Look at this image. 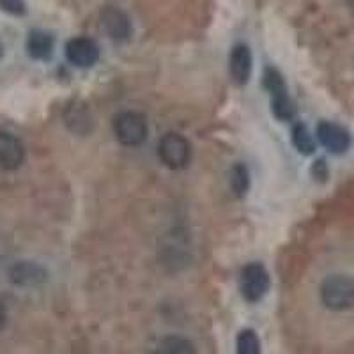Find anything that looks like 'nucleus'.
<instances>
[{
    "mask_svg": "<svg viewBox=\"0 0 354 354\" xmlns=\"http://www.w3.org/2000/svg\"><path fill=\"white\" fill-rule=\"evenodd\" d=\"M25 160V147L12 133L0 131V167L4 170L20 169Z\"/></svg>",
    "mask_w": 354,
    "mask_h": 354,
    "instance_id": "nucleus-9",
    "label": "nucleus"
},
{
    "mask_svg": "<svg viewBox=\"0 0 354 354\" xmlns=\"http://www.w3.org/2000/svg\"><path fill=\"white\" fill-rule=\"evenodd\" d=\"M161 353H194V346L188 340H183L179 337L163 338L160 342Z\"/></svg>",
    "mask_w": 354,
    "mask_h": 354,
    "instance_id": "nucleus-16",
    "label": "nucleus"
},
{
    "mask_svg": "<svg viewBox=\"0 0 354 354\" xmlns=\"http://www.w3.org/2000/svg\"><path fill=\"white\" fill-rule=\"evenodd\" d=\"M27 52L32 59L46 61L53 53V37L43 30H32L27 39Z\"/></svg>",
    "mask_w": 354,
    "mask_h": 354,
    "instance_id": "nucleus-11",
    "label": "nucleus"
},
{
    "mask_svg": "<svg viewBox=\"0 0 354 354\" xmlns=\"http://www.w3.org/2000/svg\"><path fill=\"white\" fill-rule=\"evenodd\" d=\"M0 8L9 15H15V17H21L27 9L24 0H0Z\"/></svg>",
    "mask_w": 354,
    "mask_h": 354,
    "instance_id": "nucleus-17",
    "label": "nucleus"
},
{
    "mask_svg": "<svg viewBox=\"0 0 354 354\" xmlns=\"http://www.w3.org/2000/svg\"><path fill=\"white\" fill-rule=\"evenodd\" d=\"M264 84L268 87V91L271 93V106H273V113L280 119V121H290L296 113L292 101L289 100L286 91V85H283L282 77L278 75V71L268 68L264 75Z\"/></svg>",
    "mask_w": 354,
    "mask_h": 354,
    "instance_id": "nucleus-5",
    "label": "nucleus"
},
{
    "mask_svg": "<svg viewBox=\"0 0 354 354\" xmlns=\"http://www.w3.org/2000/svg\"><path fill=\"white\" fill-rule=\"evenodd\" d=\"M317 138L330 153L342 154L349 149L351 135L342 126L335 124L330 121H322L317 126Z\"/></svg>",
    "mask_w": 354,
    "mask_h": 354,
    "instance_id": "nucleus-8",
    "label": "nucleus"
},
{
    "mask_svg": "<svg viewBox=\"0 0 354 354\" xmlns=\"http://www.w3.org/2000/svg\"><path fill=\"white\" fill-rule=\"evenodd\" d=\"M349 2H351V6H353V8H354V0H349Z\"/></svg>",
    "mask_w": 354,
    "mask_h": 354,
    "instance_id": "nucleus-20",
    "label": "nucleus"
},
{
    "mask_svg": "<svg viewBox=\"0 0 354 354\" xmlns=\"http://www.w3.org/2000/svg\"><path fill=\"white\" fill-rule=\"evenodd\" d=\"M230 188L236 194V197H243L248 189V170L241 163L234 165L230 170Z\"/></svg>",
    "mask_w": 354,
    "mask_h": 354,
    "instance_id": "nucleus-14",
    "label": "nucleus"
},
{
    "mask_svg": "<svg viewBox=\"0 0 354 354\" xmlns=\"http://www.w3.org/2000/svg\"><path fill=\"white\" fill-rule=\"evenodd\" d=\"M158 156L169 169L181 170L189 163L192 149L189 144L179 133H167L158 144Z\"/></svg>",
    "mask_w": 354,
    "mask_h": 354,
    "instance_id": "nucleus-3",
    "label": "nucleus"
},
{
    "mask_svg": "<svg viewBox=\"0 0 354 354\" xmlns=\"http://www.w3.org/2000/svg\"><path fill=\"white\" fill-rule=\"evenodd\" d=\"M6 308H4V305H2V301H0V330H2V328H4V324H6Z\"/></svg>",
    "mask_w": 354,
    "mask_h": 354,
    "instance_id": "nucleus-18",
    "label": "nucleus"
},
{
    "mask_svg": "<svg viewBox=\"0 0 354 354\" xmlns=\"http://www.w3.org/2000/svg\"><path fill=\"white\" fill-rule=\"evenodd\" d=\"M66 57L77 68H91L100 61V46L88 37H75L66 44Z\"/></svg>",
    "mask_w": 354,
    "mask_h": 354,
    "instance_id": "nucleus-6",
    "label": "nucleus"
},
{
    "mask_svg": "<svg viewBox=\"0 0 354 354\" xmlns=\"http://www.w3.org/2000/svg\"><path fill=\"white\" fill-rule=\"evenodd\" d=\"M238 353L239 354H259L261 353V342L254 330H243L238 337Z\"/></svg>",
    "mask_w": 354,
    "mask_h": 354,
    "instance_id": "nucleus-15",
    "label": "nucleus"
},
{
    "mask_svg": "<svg viewBox=\"0 0 354 354\" xmlns=\"http://www.w3.org/2000/svg\"><path fill=\"white\" fill-rule=\"evenodd\" d=\"M2 53H4V48H2V43H0V57H2Z\"/></svg>",
    "mask_w": 354,
    "mask_h": 354,
    "instance_id": "nucleus-19",
    "label": "nucleus"
},
{
    "mask_svg": "<svg viewBox=\"0 0 354 354\" xmlns=\"http://www.w3.org/2000/svg\"><path fill=\"white\" fill-rule=\"evenodd\" d=\"M292 142L296 145V149L301 154H312L315 151L314 137L310 135L305 124H296L292 128Z\"/></svg>",
    "mask_w": 354,
    "mask_h": 354,
    "instance_id": "nucleus-12",
    "label": "nucleus"
},
{
    "mask_svg": "<svg viewBox=\"0 0 354 354\" xmlns=\"http://www.w3.org/2000/svg\"><path fill=\"white\" fill-rule=\"evenodd\" d=\"M34 280H44V273L32 264H20L12 270V282L32 283Z\"/></svg>",
    "mask_w": 354,
    "mask_h": 354,
    "instance_id": "nucleus-13",
    "label": "nucleus"
},
{
    "mask_svg": "<svg viewBox=\"0 0 354 354\" xmlns=\"http://www.w3.org/2000/svg\"><path fill=\"white\" fill-rule=\"evenodd\" d=\"M252 75V52L246 44L234 46L230 53V77L239 85H245Z\"/></svg>",
    "mask_w": 354,
    "mask_h": 354,
    "instance_id": "nucleus-10",
    "label": "nucleus"
},
{
    "mask_svg": "<svg viewBox=\"0 0 354 354\" xmlns=\"http://www.w3.org/2000/svg\"><path fill=\"white\" fill-rule=\"evenodd\" d=\"M321 299L333 312L354 308V280L346 274H331L322 282Z\"/></svg>",
    "mask_w": 354,
    "mask_h": 354,
    "instance_id": "nucleus-1",
    "label": "nucleus"
},
{
    "mask_svg": "<svg viewBox=\"0 0 354 354\" xmlns=\"http://www.w3.org/2000/svg\"><path fill=\"white\" fill-rule=\"evenodd\" d=\"M113 133L122 145L137 147L147 138V121L138 112H121L113 119Z\"/></svg>",
    "mask_w": 354,
    "mask_h": 354,
    "instance_id": "nucleus-2",
    "label": "nucleus"
},
{
    "mask_svg": "<svg viewBox=\"0 0 354 354\" xmlns=\"http://www.w3.org/2000/svg\"><path fill=\"white\" fill-rule=\"evenodd\" d=\"M271 280L270 274L262 264H248L241 273V294L243 298L250 303L261 301L268 290H270Z\"/></svg>",
    "mask_w": 354,
    "mask_h": 354,
    "instance_id": "nucleus-4",
    "label": "nucleus"
},
{
    "mask_svg": "<svg viewBox=\"0 0 354 354\" xmlns=\"http://www.w3.org/2000/svg\"><path fill=\"white\" fill-rule=\"evenodd\" d=\"M101 27L113 41H126L131 36V21L122 9L106 6L101 11Z\"/></svg>",
    "mask_w": 354,
    "mask_h": 354,
    "instance_id": "nucleus-7",
    "label": "nucleus"
}]
</instances>
